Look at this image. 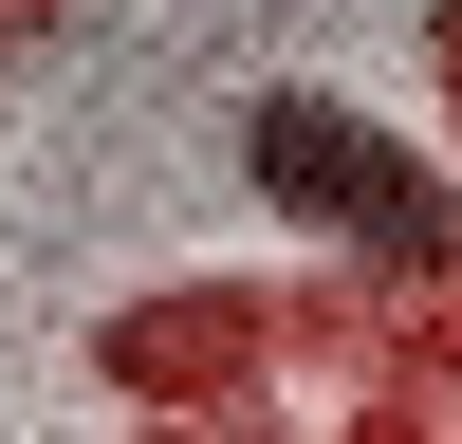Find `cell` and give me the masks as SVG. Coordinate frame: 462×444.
Returning a JSON list of instances; mask_svg holds the SVG:
<instances>
[{
    "mask_svg": "<svg viewBox=\"0 0 462 444\" xmlns=\"http://www.w3.org/2000/svg\"><path fill=\"white\" fill-rule=\"evenodd\" d=\"M241 167H259L278 222L352 241L370 278H444V259H462V185L426 167V148H389L370 111H333V93H259L241 111Z\"/></svg>",
    "mask_w": 462,
    "mask_h": 444,
    "instance_id": "1",
    "label": "cell"
},
{
    "mask_svg": "<svg viewBox=\"0 0 462 444\" xmlns=\"http://www.w3.org/2000/svg\"><path fill=\"white\" fill-rule=\"evenodd\" d=\"M0 74H19V37H0Z\"/></svg>",
    "mask_w": 462,
    "mask_h": 444,
    "instance_id": "2",
    "label": "cell"
}]
</instances>
